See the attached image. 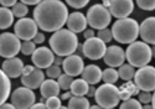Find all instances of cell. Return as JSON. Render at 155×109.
Segmentation results:
<instances>
[{"instance_id":"8992f818","label":"cell","mask_w":155,"mask_h":109,"mask_svg":"<svg viewBox=\"0 0 155 109\" xmlns=\"http://www.w3.org/2000/svg\"><path fill=\"white\" fill-rule=\"evenodd\" d=\"M87 25H89L92 29H104L108 27V25L110 24L112 20V15L108 10V8H106L103 4H94L87 11Z\"/></svg>"},{"instance_id":"4316f807","label":"cell","mask_w":155,"mask_h":109,"mask_svg":"<svg viewBox=\"0 0 155 109\" xmlns=\"http://www.w3.org/2000/svg\"><path fill=\"white\" fill-rule=\"evenodd\" d=\"M104 83H115L118 79V71L114 70V67H108L104 71H102V78H101Z\"/></svg>"},{"instance_id":"30bf717a","label":"cell","mask_w":155,"mask_h":109,"mask_svg":"<svg viewBox=\"0 0 155 109\" xmlns=\"http://www.w3.org/2000/svg\"><path fill=\"white\" fill-rule=\"evenodd\" d=\"M36 101L32 89L28 87H19L11 93V104L16 109H29Z\"/></svg>"},{"instance_id":"3957f363","label":"cell","mask_w":155,"mask_h":109,"mask_svg":"<svg viewBox=\"0 0 155 109\" xmlns=\"http://www.w3.org/2000/svg\"><path fill=\"white\" fill-rule=\"evenodd\" d=\"M112 37L119 44H130L139 36V24L132 18L118 19L112 26Z\"/></svg>"},{"instance_id":"5bb4252c","label":"cell","mask_w":155,"mask_h":109,"mask_svg":"<svg viewBox=\"0 0 155 109\" xmlns=\"http://www.w3.org/2000/svg\"><path fill=\"white\" fill-rule=\"evenodd\" d=\"M103 60H104V63L108 67H119L120 64L124 63L125 61V53L124 50L120 46L113 45L106 48V52L103 54Z\"/></svg>"},{"instance_id":"6da1fadb","label":"cell","mask_w":155,"mask_h":109,"mask_svg":"<svg viewBox=\"0 0 155 109\" xmlns=\"http://www.w3.org/2000/svg\"><path fill=\"white\" fill-rule=\"evenodd\" d=\"M68 9L61 0H41L34 9V20L42 31L55 32L66 25Z\"/></svg>"},{"instance_id":"f546056e","label":"cell","mask_w":155,"mask_h":109,"mask_svg":"<svg viewBox=\"0 0 155 109\" xmlns=\"http://www.w3.org/2000/svg\"><path fill=\"white\" fill-rule=\"evenodd\" d=\"M35 48H36V44L32 40H24L20 45V51L22 54H25V56H30V54L35 51Z\"/></svg>"},{"instance_id":"4fadbf2b","label":"cell","mask_w":155,"mask_h":109,"mask_svg":"<svg viewBox=\"0 0 155 109\" xmlns=\"http://www.w3.org/2000/svg\"><path fill=\"white\" fill-rule=\"evenodd\" d=\"M108 10L110 15L117 19L127 18L133 12L134 3L133 0H110Z\"/></svg>"},{"instance_id":"816d5d0a","label":"cell","mask_w":155,"mask_h":109,"mask_svg":"<svg viewBox=\"0 0 155 109\" xmlns=\"http://www.w3.org/2000/svg\"><path fill=\"white\" fill-rule=\"evenodd\" d=\"M91 109H97V108H99V105H92V107H89Z\"/></svg>"},{"instance_id":"52a82bcc","label":"cell","mask_w":155,"mask_h":109,"mask_svg":"<svg viewBox=\"0 0 155 109\" xmlns=\"http://www.w3.org/2000/svg\"><path fill=\"white\" fill-rule=\"evenodd\" d=\"M133 78L134 84L139 88V91L153 92L155 89V68L153 66L145 64L139 67Z\"/></svg>"},{"instance_id":"74e56055","label":"cell","mask_w":155,"mask_h":109,"mask_svg":"<svg viewBox=\"0 0 155 109\" xmlns=\"http://www.w3.org/2000/svg\"><path fill=\"white\" fill-rule=\"evenodd\" d=\"M66 3L74 9H82L86 5H88L89 0H66Z\"/></svg>"},{"instance_id":"7dc6e473","label":"cell","mask_w":155,"mask_h":109,"mask_svg":"<svg viewBox=\"0 0 155 109\" xmlns=\"http://www.w3.org/2000/svg\"><path fill=\"white\" fill-rule=\"evenodd\" d=\"M71 97H72V93L71 92H66V93H63L61 95V101H68Z\"/></svg>"},{"instance_id":"d6a6232c","label":"cell","mask_w":155,"mask_h":109,"mask_svg":"<svg viewBox=\"0 0 155 109\" xmlns=\"http://www.w3.org/2000/svg\"><path fill=\"white\" fill-rule=\"evenodd\" d=\"M45 105L48 109H60L61 108V98L58 97V95H52V97H48V98H46Z\"/></svg>"},{"instance_id":"5b68a950","label":"cell","mask_w":155,"mask_h":109,"mask_svg":"<svg viewBox=\"0 0 155 109\" xmlns=\"http://www.w3.org/2000/svg\"><path fill=\"white\" fill-rule=\"evenodd\" d=\"M94 99L99 108L113 109L119 104V88L114 83H104L96 88Z\"/></svg>"},{"instance_id":"603a6c76","label":"cell","mask_w":155,"mask_h":109,"mask_svg":"<svg viewBox=\"0 0 155 109\" xmlns=\"http://www.w3.org/2000/svg\"><path fill=\"white\" fill-rule=\"evenodd\" d=\"M127 83L122 84L119 88V99L120 101H125L128 98H130L132 95H138L139 93V88L133 83L132 79L130 81H125Z\"/></svg>"},{"instance_id":"44dd1931","label":"cell","mask_w":155,"mask_h":109,"mask_svg":"<svg viewBox=\"0 0 155 109\" xmlns=\"http://www.w3.org/2000/svg\"><path fill=\"white\" fill-rule=\"evenodd\" d=\"M38 88H40L41 97L45 98V99L48 98V97H52V95H58L60 94V86L52 78L44 79Z\"/></svg>"},{"instance_id":"1f68e13d","label":"cell","mask_w":155,"mask_h":109,"mask_svg":"<svg viewBox=\"0 0 155 109\" xmlns=\"http://www.w3.org/2000/svg\"><path fill=\"white\" fill-rule=\"evenodd\" d=\"M141 107L143 105L140 104V102L134 98H128L120 104V109H141Z\"/></svg>"},{"instance_id":"ffe728a7","label":"cell","mask_w":155,"mask_h":109,"mask_svg":"<svg viewBox=\"0 0 155 109\" xmlns=\"http://www.w3.org/2000/svg\"><path fill=\"white\" fill-rule=\"evenodd\" d=\"M81 74L88 84H97L101 82L102 78V70L97 64H88L83 67V71Z\"/></svg>"},{"instance_id":"484cf974","label":"cell","mask_w":155,"mask_h":109,"mask_svg":"<svg viewBox=\"0 0 155 109\" xmlns=\"http://www.w3.org/2000/svg\"><path fill=\"white\" fill-rule=\"evenodd\" d=\"M89 102L84 95H72L68 99V109H89Z\"/></svg>"},{"instance_id":"277c9868","label":"cell","mask_w":155,"mask_h":109,"mask_svg":"<svg viewBox=\"0 0 155 109\" xmlns=\"http://www.w3.org/2000/svg\"><path fill=\"white\" fill-rule=\"evenodd\" d=\"M125 60L133 67H141L149 64L154 56V48H150L149 44L144 41H133L129 44L128 48L124 51Z\"/></svg>"},{"instance_id":"d6986e66","label":"cell","mask_w":155,"mask_h":109,"mask_svg":"<svg viewBox=\"0 0 155 109\" xmlns=\"http://www.w3.org/2000/svg\"><path fill=\"white\" fill-rule=\"evenodd\" d=\"M66 25L68 27V30H71L74 34H80L83 32L87 27V19L82 12H72L68 14L67 20H66Z\"/></svg>"},{"instance_id":"8fae6325","label":"cell","mask_w":155,"mask_h":109,"mask_svg":"<svg viewBox=\"0 0 155 109\" xmlns=\"http://www.w3.org/2000/svg\"><path fill=\"white\" fill-rule=\"evenodd\" d=\"M38 27L34 19L30 18H20L16 24L14 25V34L20 40H32V37L36 35Z\"/></svg>"},{"instance_id":"e575fe53","label":"cell","mask_w":155,"mask_h":109,"mask_svg":"<svg viewBox=\"0 0 155 109\" xmlns=\"http://www.w3.org/2000/svg\"><path fill=\"white\" fill-rule=\"evenodd\" d=\"M48 78H52V79H55V78H57L60 74H61V68H60V66H57V64H51V66H48L47 68H46V73H45Z\"/></svg>"},{"instance_id":"7a4b0ae2","label":"cell","mask_w":155,"mask_h":109,"mask_svg":"<svg viewBox=\"0 0 155 109\" xmlns=\"http://www.w3.org/2000/svg\"><path fill=\"white\" fill-rule=\"evenodd\" d=\"M48 44L50 48L54 51L55 54L61 57H66L68 54L74 53V51L77 50L78 37L68 29H60L51 35Z\"/></svg>"},{"instance_id":"f35d334b","label":"cell","mask_w":155,"mask_h":109,"mask_svg":"<svg viewBox=\"0 0 155 109\" xmlns=\"http://www.w3.org/2000/svg\"><path fill=\"white\" fill-rule=\"evenodd\" d=\"M32 41L36 44V45H40V44H42L44 41H45V35L42 34V32H36V35L32 37Z\"/></svg>"},{"instance_id":"681fc988","label":"cell","mask_w":155,"mask_h":109,"mask_svg":"<svg viewBox=\"0 0 155 109\" xmlns=\"http://www.w3.org/2000/svg\"><path fill=\"white\" fill-rule=\"evenodd\" d=\"M109 3H110V0H102V4L104 5L106 8H108V6H109Z\"/></svg>"},{"instance_id":"8d00e7d4","label":"cell","mask_w":155,"mask_h":109,"mask_svg":"<svg viewBox=\"0 0 155 109\" xmlns=\"http://www.w3.org/2000/svg\"><path fill=\"white\" fill-rule=\"evenodd\" d=\"M138 95H139V102L140 103H144V104L150 103L151 99H153V97H154V94L151 92H148V91H141V92L139 91Z\"/></svg>"},{"instance_id":"ab89813d","label":"cell","mask_w":155,"mask_h":109,"mask_svg":"<svg viewBox=\"0 0 155 109\" xmlns=\"http://www.w3.org/2000/svg\"><path fill=\"white\" fill-rule=\"evenodd\" d=\"M18 3V0H0V4L6 8H11L12 5H15Z\"/></svg>"},{"instance_id":"60d3db41","label":"cell","mask_w":155,"mask_h":109,"mask_svg":"<svg viewBox=\"0 0 155 109\" xmlns=\"http://www.w3.org/2000/svg\"><path fill=\"white\" fill-rule=\"evenodd\" d=\"M34 66H31V64H29V66H25L24 64V67H22V71H21V74H29L32 70H34Z\"/></svg>"},{"instance_id":"836d02e7","label":"cell","mask_w":155,"mask_h":109,"mask_svg":"<svg viewBox=\"0 0 155 109\" xmlns=\"http://www.w3.org/2000/svg\"><path fill=\"white\" fill-rule=\"evenodd\" d=\"M97 37L101 38L104 44H108L112 41V31L108 29V27H104V29H101L98 30V34H97Z\"/></svg>"},{"instance_id":"bcb514c9","label":"cell","mask_w":155,"mask_h":109,"mask_svg":"<svg viewBox=\"0 0 155 109\" xmlns=\"http://www.w3.org/2000/svg\"><path fill=\"white\" fill-rule=\"evenodd\" d=\"M0 109H14V105H12L11 103L4 102L3 104H0Z\"/></svg>"},{"instance_id":"7402d4cb","label":"cell","mask_w":155,"mask_h":109,"mask_svg":"<svg viewBox=\"0 0 155 109\" xmlns=\"http://www.w3.org/2000/svg\"><path fill=\"white\" fill-rule=\"evenodd\" d=\"M11 93V83L10 78L5 74V72L0 68V104L8 101Z\"/></svg>"},{"instance_id":"d590c367","label":"cell","mask_w":155,"mask_h":109,"mask_svg":"<svg viewBox=\"0 0 155 109\" xmlns=\"http://www.w3.org/2000/svg\"><path fill=\"white\" fill-rule=\"evenodd\" d=\"M137 5L147 11H153L155 9V0H135Z\"/></svg>"},{"instance_id":"f907efd6","label":"cell","mask_w":155,"mask_h":109,"mask_svg":"<svg viewBox=\"0 0 155 109\" xmlns=\"http://www.w3.org/2000/svg\"><path fill=\"white\" fill-rule=\"evenodd\" d=\"M141 108H145V109H151V108H154L153 105H149L148 103H147V105H144V107H141Z\"/></svg>"},{"instance_id":"2e32d148","label":"cell","mask_w":155,"mask_h":109,"mask_svg":"<svg viewBox=\"0 0 155 109\" xmlns=\"http://www.w3.org/2000/svg\"><path fill=\"white\" fill-rule=\"evenodd\" d=\"M24 67V62L21 61V58L14 56L6 58L3 64H2V70L5 72V74L9 78H18L21 76V71Z\"/></svg>"},{"instance_id":"7c38bea8","label":"cell","mask_w":155,"mask_h":109,"mask_svg":"<svg viewBox=\"0 0 155 109\" xmlns=\"http://www.w3.org/2000/svg\"><path fill=\"white\" fill-rule=\"evenodd\" d=\"M55 53L50 47L41 46L38 48H35V51L31 53V61L37 68H47L54 63Z\"/></svg>"},{"instance_id":"d4e9b609","label":"cell","mask_w":155,"mask_h":109,"mask_svg":"<svg viewBox=\"0 0 155 109\" xmlns=\"http://www.w3.org/2000/svg\"><path fill=\"white\" fill-rule=\"evenodd\" d=\"M88 87H89V84L83 78H77V79L72 81L70 89H71L72 95H86L87 91H88Z\"/></svg>"},{"instance_id":"c3c4849f","label":"cell","mask_w":155,"mask_h":109,"mask_svg":"<svg viewBox=\"0 0 155 109\" xmlns=\"http://www.w3.org/2000/svg\"><path fill=\"white\" fill-rule=\"evenodd\" d=\"M62 57L61 56H57V57H55V60H54V64H57V66H60V64H62Z\"/></svg>"},{"instance_id":"9c48e42d","label":"cell","mask_w":155,"mask_h":109,"mask_svg":"<svg viewBox=\"0 0 155 109\" xmlns=\"http://www.w3.org/2000/svg\"><path fill=\"white\" fill-rule=\"evenodd\" d=\"M106 48H107L106 44L97 36L86 38V41L82 44V53L84 54V57L92 61L101 60L106 52Z\"/></svg>"},{"instance_id":"f6af8a7d","label":"cell","mask_w":155,"mask_h":109,"mask_svg":"<svg viewBox=\"0 0 155 109\" xmlns=\"http://www.w3.org/2000/svg\"><path fill=\"white\" fill-rule=\"evenodd\" d=\"M32 109H45L46 108V105H45V103L44 102H40V103H34L32 104V107H31Z\"/></svg>"},{"instance_id":"ac0fdd59","label":"cell","mask_w":155,"mask_h":109,"mask_svg":"<svg viewBox=\"0 0 155 109\" xmlns=\"http://www.w3.org/2000/svg\"><path fill=\"white\" fill-rule=\"evenodd\" d=\"M45 79V73L42 72L41 68L35 67L29 74H22L21 76V83L30 89H36L40 87L42 81Z\"/></svg>"},{"instance_id":"4dcf8cb0","label":"cell","mask_w":155,"mask_h":109,"mask_svg":"<svg viewBox=\"0 0 155 109\" xmlns=\"http://www.w3.org/2000/svg\"><path fill=\"white\" fill-rule=\"evenodd\" d=\"M57 83H58V86H60V89H63V91H67V89H70V86H71V83H72V77L70 76V74H67V73H61L58 77H57Z\"/></svg>"},{"instance_id":"b9f144b4","label":"cell","mask_w":155,"mask_h":109,"mask_svg":"<svg viewBox=\"0 0 155 109\" xmlns=\"http://www.w3.org/2000/svg\"><path fill=\"white\" fill-rule=\"evenodd\" d=\"M20 2L24 3V4H26V5H37L41 0H20Z\"/></svg>"},{"instance_id":"9a60e30c","label":"cell","mask_w":155,"mask_h":109,"mask_svg":"<svg viewBox=\"0 0 155 109\" xmlns=\"http://www.w3.org/2000/svg\"><path fill=\"white\" fill-rule=\"evenodd\" d=\"M83 67H84V62L82 60L81 56H78V54H68V56H66V58H64L62 61V68L64 73L70 74L71 77H77L80 76L83 71Z\"/></svg>"},{"instance_id":"ee69618b","label":"cell","mask_w":155,"mask_h":109,"mask_svg":"<svg viewBox=\"0 0 155 109\" xmlns=\"http://www.w3.org/2000/svg\"><path fill=\"white\" fill-rule=\"evenodd\" d=\"M94 92H96V88L93 87V84H91V86L88 87V91H87V94L86 95H88V97H93Z\"/></svg>"},{"instance_id":"7bdbcfd3","label":"cell","mask_w":155,"mask_h":109,"mask_svg":"<svg viewBox=\"0 0 155 109\" xmlns=\"http://www.w3.org/2000/svg\"><path fill=\"white\" fill-rule=\"evenodd\" d=\"M83 36H84V38H89V37L94 36V32H93V30H92V29H89V30H84V31H83Z\"/></svg>"},{"instance_id":"e0dca14e","label":"cell","mask_w":155,"mask_h":109,"mask_svg":"<svg viewBox=\"0 0 155 109\" xmlns=\"http://www.w3.org/2000/svg\"><path fill=\"white\" fill-rule=\"evenodd\" d=\"M139 35L147 44H155V18H147L139 25Z\"/></svg>"},{"instance_id":"ba28073f","label":"cell","mask_w":155,"mask_h":109,"mask_svg":"<svg viewBox=\"0 0 155 109\" xmlns=\"http://www.w3.org/2000/svg\"><path fill=\"white\" fill-rule=\"evenodd\" d=\"M20 38L11 32L0 35V56L4 58L14 57L20 52Z\"/></svg>"},{"instance_id":"83f0119b","label":"cell","mask_w":155,"mask_h":109,"mask_svg":"<svg viewBox=\"0 0 155 109\" xmlns=\"http://www.w3.org/2000/svg\"><path fill=\"white\" fill-rule=\"evenodd\" d=\"M134 73H135V70L132 64H120L119 66V70H118V76L123 79V81H130L133 79L134 77Z\"/></svg>"},{"instance_id":"cb8c5ba5","label":"cell","mask_w":155,"mask_h":109,"mask_svg":"<svg viewBox=\"0 0 155 109\" xmlns=\"http://www.w3.org/2000/svg\"><path fill=\"white\" fill-rule=\"evenodd\" d=\"M14 14L6 6H0V29L5 30L14 24Z\"/></svg>"},{"instance_id":"f1b7e54d","label":"cell","mask_w":155,"mask_h":109,"mask_svg":"<svg viewBox=\"0 0 155 109\" xmlns=\"http://www.w3.org/2000/svg\"><path fill=\"white\" fill-rule=\"evenodd\" d=\"M12 8V14H14V16H16V18H25L28 15V12H29V8H28V5L26 4H24V3H16L15 5H12L11 6Z\"/></svg>"}]
</instances>
